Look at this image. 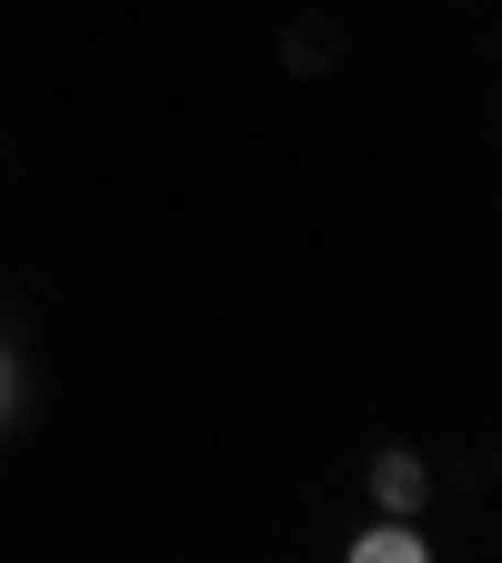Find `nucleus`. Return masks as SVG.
Instances as JSON below:
<instances>
[{
	"mask_svg": "<svg viewBox=\"0 0 502 563\" xmlns=\"http://www.w3.org/2000/svg\"><path fill=\"white\" fill-rule=\"evenodd\" d=\"M422 553H433V543L412 533V514H382V523L352 533V563H422Z\"/></svg>",
	"mask_w": 502,
	"mask_h": 563,
	"instance_id": "nucleus-1",
	"label": "nucleus"
},
{
	"mask_svg": "<svg viewBox=\"0 0 502 563\" xmlns=\"http://www.w3.org/2000/svg\"><path fill=\"white\" fill-rule=\"evenodd\" d=\"M372 504H382V514H412V504H422V463H412V453H382V463H372Z\"/></svg>",
	"mask_w": 502,
	"mask_h": 563,
	"instance_id": "nucleus-2",
	"label": "nucleus"
},
{
	"mask_svg": "<svg viewBox=\"0 0 502 563\" xmlns=\"http://www.w3.org/2000/svg\"><path fill=\"white\" fill-rule=\"evenodd\" d=\"M0 412H11V363H0Z\"/></svg>",
	"mask_w": 502,
	"mask_h": 563,
	"instance_id": "nucleus-3",
	"label": "nucleus"
}]
</instances>
